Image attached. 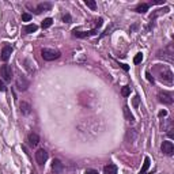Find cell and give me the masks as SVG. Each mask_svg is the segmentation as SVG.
Here are the masks:
<instances>
[{
    "label": "cell",
    "instance_id": "cell-1",
    "mask_svg": "<svg viewBox=\"0 0 174 174\" xmlns=\"http://www.w3.org/2000/svg\"><path fill=\"white\" fill-rule=\"evenodd\" d=\"M41 56L44 60H46V61H53V60H56V58H58L60 56H61V53L58 50H56V49H48V48H44L41 50Z\"/></svg>",
    "mask_w": 174,
    "mask_h": 174
},
{
    "label": "cell",
    "instance_id": "cell-2",
    "mask_svg": "<svg viewBox=\"0 0 174 174\" xmlns=\"http://www.w3.org/2000/svg\"><path fill=\"white\" fill-rule=\"evenodd\" d=\"M15 86H16V88H18L19 91H26L27 88H29V86H30V82L26 79V76L19 75V76L16 77V80H15Z\"/></svg>",
    "mask_w": 174,
    "mask_h": 174
},
{
    "label": "cell",
    "instance_id": "cell-3",
    "mask_svg": "<svg viewBox=\"0 0 174 174\" xmlns=\"http://www.w3.org/2000/svg\"><path fill=\"white\" fill-rule=\"evenodd\" d=\"M0 74L3 76V80L11 82V79H12V68H11V65H3L0 68Z\"/></svg>",
    "mask_w": 174,
    "mask_h": 174
},
{
    "label": "cell",
    "instance_id": "cell-4",
    "mask_svg": "<svg viewBox=\"0 0 174 174\" xmlns=\"http://www.w3.org/2000/svg\"><path fill=\"white\" fill-rule=\"evenodd\" d=\"M36 161H37V163H38L39 166H42V164L48 161V152H46L44 148L37 150V152H36Z\"/></svg>",
    "mask_w": 174,
    "mask_h": 174
},
{
    "label": "cell",
    "instance_id": "cell-5",
    "mask_svg": "<svg viewBox=\"0 0 174 174\" xmlns=\"http://www.w3.org/2000/svg\"><path fill=\"white\" fill-rule=\"evenodd\" d=\"M158 99H159V102H162V103L171 105V103H173V95H171L170 93H167V91H161V93H158Z\"/></svg>",
    "mask_w": 174,
    "mask_h": 174
},
{
    "label": "cell",
    "instance_id": "cell-6",
    "mask_svg": "<svg viewBox=\"0 0 174 174\" xmlns=\"http://www.w3.org/2000/svg\"><path fill=\"white\" fill-rule=\"evenodd\" d=\"M98 30L97 29H93V30H88V31H79V30H72V36L74 37H77V38H86V37H90V36H94L97 34Z\"/></svg>",
    "mask_w": 174,
    "mask_h": 174
},
{
    "label": "cell",
    "instance_id": "cell-7",
    "mask_svg": "<svg viewBox=\"0 0 174 174\" xmlns=\"http://www.w3.org/2000/svg\"><path fill=\"white\" fill-rule=\"evenodd\" d=\"M161 80L164 82V83H169V84L173 83V74H171L170 69L163 68V71L161 72Z\"/></svg>",
    "mask_w": 174,
    "mask_h": 174
},
{
    "label": "cell",
    "instance_id": "cell-8",
    "mask_svg": "<svg viewBox=\"0 0 174 174\" xmlns=\"http://www.w3.org/2000/svg\"><path fill=\"white\" fill-rule=\"evenodd\" d=\"M161 150L164 155H169V156H170V155H173V152H174V145L171 142H163L161 145Z\"/></svg>",
    "mask_w": 174,
    "mask_h": 174
},
{
    "label": "cell",
    "instance_id": "cell-9",
    "mask_svg": "<svg viewBox=\"0 0 174 174\" xmlns=\"http://www.w3.org/2000/svg\"><path fill=\"white\" fill-rule=\"evenodd\" d=\"M63 169H64V164L61 163V161L53 159V162H52V171L55 174H57V173H61Z\"/></svg>",
    "mask_w": 174,
    "mask_h": 174
},
{
    "label": "cell",
    "instance_id": "cell-10",
    "mask_svg": "<svg viewBox=\"0 0 174 174\" xmlns=\"http://www.w3.org/2000/svg\"><path fill=\"white\" fill-rule=\"evenodd\" d=\"M19 110H20V113H22V114L27 116V114H30V113H31V105H30L29 102L22 101V102L19 103Z\"/></svg>",
    "mask_w": 174,
    "mask_h": 174
},
{
    "label": "cell",
    "instance_id": "cell-11",
    "mask_svg": "<svg viewBox=\"0 0 174 174\" xmlns=\"http://www.w3.org/2000/svg\"><path fill=\"white\" fill-rule=\"evenodd\" d=\"M11 53H12V48H11L10 45H6L3 49H1V56H0V57H1L3 61H8Z\"/></svg>",
    "mask_w": 174,
    "mask_h": 174
},
{
    "label": "cell",
    "instance_id": "cell-12",
    "mask_svg": "<svg viewBox=\"0 0 174 174\" xmlns=\"http://www.w3.org/2000/svg\"><path fill=\"white\" fill-rule=\"evenodd\" d=\"M52 8L50 3H39L36 8V14H41L42 11H49Z\"/></svg>",
    "mask_w": 174,
    "mask_h": 174
},
{
    "label": "cell",
    "instance_id": "cell-13",
    "mask_svg": "<svg viewBox=\"0 0 174 174\" xmlns=\"http://www.w3.org/2000/svg\"><path fill=\"white\" fill-rule=\"evenodd\" d=\"M27 142H29L30 145H37L39 143V136L37 133H30L27 136Z\"/></svg>",
    "mask_w": 174,
    "mask_h": 174
},
{
    "label": "cell",
    "instance_id": "cell-14",
    "mask_svg": "<svg viewBox=\"0 0 174 174\" xmlns=\"http://www.w3.org/2000/svg\"><path fill=\"white\" fill-rule=\"evenodd\" d=\"M103 173L105 174H117V166L113 163H109L103 167Z\"/></svg>",
    "mask_w": 174,
    "mask_h": 174
},
{
    "label": "cell",
    "instance_id": "cell-15",
    "mask_svg": "<svg viewBox=\"0 0 174 174\" xmlns=\"http://www.w3.org/2000/svg\"><path fill=\"white\" fill-rule=\"evenodd\" d=\"M148 8H150V4H147V3H140L137 7L135 8V11L136 12H139V14H145L147 11H148Z\"/></svg>",
    "mask_w": 174,
    "mask_h": 174
},
{
    "label": "cell",
    "instance_id": "cell-16",
    "mask_svg": "<svg viewBox=\"0 0 174 174\" xmlns=\"http://www.w3.org/2000/svg\"><path fill=\"white\" fill-rule=\"evenodd\" d=\"M38 30V26L34 25V23H30V25L25 26V33H27V34H31V33L37 31Z\"/></svg>",
    "mask_w": 174,
    "mask_h": 174
},
{
    "label": "cell",
    "instance_id": "cell-17",
    "mask_svg": "<svg viewBox=\"0 0 174 174\" xmlns=\"http://www.w3.org/2000/svg\"><path fill=\"white\" fill-rule=\"evenodd\" d=\"M150 163H151V161H150V158H148V156H145V158H144V164H143L142 170H140V174H144L145 171L148 170V167H150Z\"/></svg>",
    "mask_w": 174,
    "mask_h": 174
},
{
    "label": "cell",
    "instance_id": "cell-18",
    "mask_svg": "<svg viewBox=\"0 0 174 174\" xmlns=\"http://www.w3.org/2000/svg\"><path fill=\"white\" fill-rule=\"evenodd\" d=\"M124 113H125V117H126V120H128V121H131V123H133V121H135V117L132 116V113L129 112L128 106H124Z\"/></svg>",
    "mask_w": 174,
    "mask_h": 174
},
{
    "label": "cell",
    "instance_id": "cell-19",
    "mask_svg": "<svg viewBox=\"0 0 174 174\" xmlns=\"http://www.w3.org/2000/svg\"><path fill=\"white\" fill-rule=\"evenodd\" d=\"M52 23H53V19L52 18H45V19L42 20V29H48V27H50Z\"/></svg>",
    "mask_w": 174,
    "mask_h": 174
},
{
    "label": "cell",
    "instance_id": "cell-20",
    "mask_svg": "<svg viewBox=\"0 0 174 174\" xmlns=\"http://www.w3.org/2000/svg\"><path fill=\"white\" fill-rule=\"evenodd\" d=\"M84 4H86L87 7H90L91 10H95V8H97V3H95L94 0H86V1H84Z\"/></svg>",
    "mask_w": 174,
    "mask_h": 174
},
{
    "label": "cell",
    "instance_id": "cell-21",
    "mask_svg": "<svg viewBox=\"0 0 174 174\" xmlns=\"http://www.w3.org/2000/svg\"><path fill=\"white\" fill-rule=\"evenodd\" d=\"M129 94H131V87L125 86L121 88V95H123V97H128Z\"/></svg>",
    "mask_w": 174,
    "mask_h": 174
},
{
    "label": "cell",
    "instance_id": "cell-22",
    "mask_svg": "<svg viewBox=\"0 0 174 174\" xmlns=\"http://www.w3.org/2000/svg\"><path fill=\"white\" fill-rule=\"evenodd\" d=\"M142 60H143V53L139 52L137 55L135 56V58H133V63H135V64H139V63H142Z\"/></svg>",
    "mask_w": 174,
    "mask_h": 174
},
{
    "label": "cell",
    "instance_id": "cell-23",
    "mask_svg": "<svg viewBox=\"0 0 174 174\" xmlns=\"http://www.w3.org/2000/svg\"><path fill=\"white\" fill-rule=\"evenodd\" d=\"M30 19H31V15H30V14H27V12L22 14V20L23 22H29Z\"/></svg>",
    "mask_w": 174,
    "mask_h": 174
},
{
    "label": "cell",
    "instance_id": "cell-24",
    "mask_svg": "<svg viewBox=\"0 0 174 174\" xmlns=\"http://www.w3.org/2000/svg\"><path fill=\"white\" fill-rule=\"evenodd\" d=\"M63 22H65V23H69V22H71V15H69V14H65V15H63Z\"/></svg>",
    "mask_w": 174,
    "mask_h": 174
},
{
    "label": "cell",
    "instance_id": "cell-25",
    "mask_svg": "<svg viewBox=\"0 0 174 174\" xmlns=\"http://www.w3.org/2000/svg\"><path fill=\"white\" fill-rule=\"evenodd\" d=\"M84 174H99L97 170H94V169H87L86 171H84Z\"/></svg>",
    "mask_w": 174,
    "mask_h": 174
},
{
    "label": "cell",
    "instance_id": "cell-26",
    "mask_svg": "<svg viewBox=\"0 0 174 174\" xmlns=\"http://www.w3.org/2000/svg\"><path fill=\"white\" fill-rule=\"evenodd\" d=\"M145 76H147V80L151 82V83H154V77L151 76V74H150V72H145Z\"/></svg>",
    "mask_w": 174,
    "mask_h": 174
},
{
    "label": "cell",
    "instance_id": "cell-27",
    "mask_svg": "<svg viewBox=\"0 0 174 174\" xmlns=\"http://www.w3.org/2000/svg\"><path fill=\"white\" fill-rule=\"evenodd\" d=\"M7 88H6V84H4V82L3 80H0V91H6Z\"/></svg>",
    "mask_w": 174,
    "mask_h": 174
},
{
    "label": "cell",
    "instance_id": "cell-28",
    "mask_svg": "<svg viewBox=\"0 0 174 174\" xmlns=\"http://www.w3.org/2000/svg\"><path fill=\"white\" fill-rule=\"evenodd\" d=\"M158 116H159V117H164V116H167V112H166V110H161Z\"/></svg>",
    "mask_w": 174,
    "mask_h": 174
},
{
    "label": "cell",
    "instance_id": "cell-29",
    "mask_svg": "<svg viewBox=\"0 0 174 174\" xmlns=\"http://www.w3.org/2000/svg\"><path fill=\"white\" fill-rule=\"evenodd\" d=\"M133 105H135V106H137V105H139V97L133 98Z\"/></svg>",
    "mask_w": 174,
    "mask_h": 174
},
{
    "label": "cell",
    "instance_id": "cell-30",
    "mask_svg": "<svg viewBox=\"0 0 174 174\" xmlns=\"http://www.w3.org/2000/svg\"><path fill=\"white\" fill-rule=\"evenodd\" d=\"M162 3H164V0H155L154 1V4H162Z\"/></svg>",
    "mask_w": 174,
    "mask_h": 174
},
{
    "label": "cell",
    "instance_id": "cell-31",
    "mask_svg": "<svg viewBox=\"0 0 174 174\" xmlns=\"http://www.w3.org/2000/svg\"><path fill=\"white\" fill-rule=\"evenodd\" d=\"M144 174H145V173H144ZM148 174H154V173H148Z\"/></svg>",
    "mask_w": 174,
    "mask_h": 174
}]
</instances>
